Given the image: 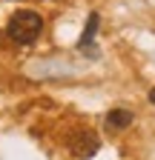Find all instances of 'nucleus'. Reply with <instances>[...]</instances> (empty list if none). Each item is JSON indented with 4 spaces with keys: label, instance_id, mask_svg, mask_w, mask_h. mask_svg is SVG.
Wrapping results in <instances>:
<instances>
[{
    "label": "nucleus",
    "instance_id": "nucleus-4",
    "mask_svg": "<svg viewBox=\"0 0 155 160\" xmlns=\"http://www.w3.org/2000/svg\"><path fill=\"white\" fill-rule=\"evenodd\" d=\"M98 23H101V14H98V12H92L89 20H86V29H83L81 40H78V46H81V49H89V46H92L95 34H98Z\"/></svg>",
    "mask_w": 155,
    "mask_h": 160
},
{
    "label": "nucleus",
    "instance_id": "nucleus-1",
    "mask_svg": "<svg viewBox=\"0 0 155 160\" xmlns=\"http://www.w3.org/2000/svg\"><path fill=\"white\" fill-rule=\"evenodd\" d=\"M43 32V17L32 12V9H20L9 17V26H6V34L12 37V43L17 46H32Z\"/></svg>",
    "mask_w": 155,
    "mask_h": 160
},
{
    "label": "nucleus",
    "instance_id": "nucleus-5",
    "mask_svg": "<svg viewBox=\"0 0 155 160\" xmlns=\"http://www.w3.org/2000/svg\"><path fill=\"white\" fill-rule=\"evenodd\" d=\"M149 103L155 106V89H149Z\"/></svg>",
    "mask_w": 155,
    "mask_h": 160
},
{
    "label": "nucleus",
    "instance_id": "nucleus-2",
    "mask_svg": "<svg viewBox=\"0 0 155 160\" xmlns=\"http://www.w3.org/2000/svg\"><path fill=\"white\" fill-rule=\"evenodd\" d=\"M98 149H101V137L95 134L92 129H75V132L69 134V152H72L75 157L89 160V157L98 154Z\"/></svg>",
    "mask_w": 155,
    "mask_h": 160
},
{
    "label": "nucleus",
    "instance_id": "nucleus-3",
    "mask_svg": "<svg viewBox=\"0 0 155 160\" xmlns=\"http://www.w3.org/2000/svg\"><path fill=\"white\" fill-rule=\"evenodd\" d=\"M129 123H132V112H126V109H112L106 114V129H112V132L126 129Z\"/></svg>",
    "mask_w": 155,
    "mask_h": 160
}]
</instances>
